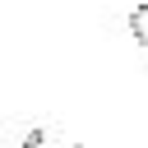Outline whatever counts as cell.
I'll return each mask as SVG.
<instances>
[{
	"instance_id": "obj_2",
	"label": "cell",
	"mask_w": 148,
	"mask_h": 148,
	"mask_svg": "<svg viewBox=\"0 0 148 148\" xmlns=\"http://www.w3.org/2000/svg\"><path fill=\"white\" fill-rule=\"evenodd\" d=\"M37 143H42V130H32V134L23 139V148H37Z\"/></svg>"
},
{
	"instance_id": "obj_1",
	"label": "cell",
	"mask_w": 148,
	"mask_h": 148,
	"mask_svg": "<svg viewBox=\"0 0 148 148\" xmlns=\"http://www.w3.org/2000/svg\"><path fill=\"white\" fill-rule=\"evenodd\" d=\"M130 32H134V42H139V46H148V0L130 9Z\"/></svg>"
}]
</instances>
